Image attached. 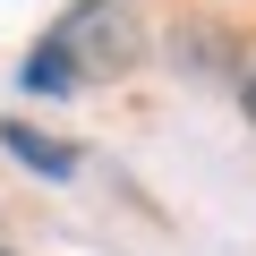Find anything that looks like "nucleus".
<instances>
[{"mask_svg":"<svg viewBox=\"0 0 256 256\" xmlns=\"http://www.w3.org/2000/svg\"><path fill=\"white\" fill-rule=\"evenodd\" d=\"M146 60V26H137V0H77V9L26 52V86L34 94H68L94 77H128Z\"/></svg>","mask_w":256,"mask_h":256,"instance_id":"1","label":"nucleus"},{"mask_svg":"<svg viewBox=\"0 0 256 256\" xmlns=\"http://www.w3.org/2000/svg\"><path fill=\"white\" fill-rule=\"evenodd\" d=\"M0 146H9L26 171H43V180H68V171H77V146L43 137V128H26V120H9V128H0Z\"/></svg>","mask_w":256,"mask_h":256,"instance_id":"2","label":"nucleus"},{"mask_svg":"<svg viewBox=\"0 0 256 256\" xmlns=\"http://www.w3.org/2000/svg\"><path fill=\"white\" fill-rule=\"evenodd\" d=\"M248 120H256V68H248Z\"/></svg>","mask_w":256,"mask_h":256,"instance_id":"3","label":"nucleus"}]
</instances>
